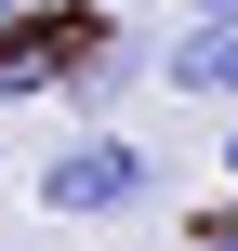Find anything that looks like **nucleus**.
<instances>
[{
  "label": "nucleus",
  "instance_id": "f03ea898",
  "mask_svg": "<svg viewBox=\"0 0 238 251\" xmlns=\"http://www.w3.org/2000/svg\"><path fill=\"white\" fill-rule=\"evenodd\" d=\"M159 79L199 93V106H238V13H185V40L159 53Z\"/></svg>",
  "mask_w": 238,
  "mask_h": 251
},
{
  "label": "nucleus",
  "instance_id": "423d86ee",
  "mask_svg": "<svg viewBox=\"0 0 238 251\" xmlns=\"http://www.w3.org/2000/svg\"><path fill=\"white\" fill-rule=\"evenodd\" d=\"M26 13H40V0H0V40H13V26H26Z\"/></svg>",
  "mask_w": 238,
  "mask_h": 251
},
{
  "label": "nucleus",
  "instance_id": "f257e3e1",
  "mask_svg": "<svg viewBox=\"0 0 238 251\" xmlns=\"http://www.w3.org/2000/svg\"><path fill=\"white\" fill-rule=\"evenodd\" d=\"M159 199V159L119 132V119H93V132H66L53 159H40V212L53 225H119V212H146Z\"/></svg>",
  "mask_w": 238,
  "mask_h": 251
},
{
  "label": "nucleus",
  "instance_id": "9b49d317",
  "mask_svg": "<svg viewBox=\"0 0 238 251\" xmlns=\"http://www.w3.org/2000/svg\"><path fill=\"white\" fill-rule=\"evenodd\" d=\"M106 13H119V0H106Z\"/></svg>",
  "mask_w": 238,
  "mask_h": 251
},
{
  "label": "nucleus",
  "instance_id": "6e6552de",
  "mask_svg": "<svg viewBox=\"0 0 238 251\" xmlns=\"http://www.w3.org/2000/svg\"><path fill=\"white\" fill-rule=\"evenodd\" d=\"M185 13H238V0H185Z\"/></svg>",
  "mask_w": 238,
  "mask_h": 251
},
{
  "label": "nucleus",
  "instance_id": "1a4fd4ad",
  "mask_svg": "<svg viewBox=\"0 0 238 251\" xmlns=\"http://www.w3.org/2000/svg\"><path fill=\"white\" fill-rule=\"evenodd\" d=\"M0 172H13V132H0Z\"/></svg>",
  "mask_w": 238,
  "mask_h": 251
},
{
  "label": "nucleus",
  "instance_id": "9d476101",
  "mask_svg": "<svg viewBox=\"0 0 238 251\" xmlns=\"http://www.w3.org/2000/svg\"><path fill=\"white\" fill-rule=\"evenodd\" d=\"M0 251H40V238H0Z\"/></svg>",
  "mask_w": 238,
  "mask_h": 251
},
{
  "label": "nucleus",
  "instance_id": "7ed1b4c3",
  "mask_svg": "<svg viewBox=\"0 0 238 251\" xmlns=\"http://www.w3.org/2000/svg\"><path fill=\"white\" fill-rule=\"evenodd\" d=\"M159 53H172V40H132V26H119V40H93V53H79V79H66V106H106V93H132Z\"/></svg>",
  "mask_w": 238,
  "mask_h": 251
},
{
  "label": "nucleus",
  "instance_id": "0eeeda50",
  "mask_svg": "<svg viewBox=\"0 0 238 251\" xmlns=\"http://www.w3.org/2000/svg\"><path fill=\"white\" fill-rule=\"evenodd\" d=\"M225 185H238V106H225Z\"/></svg>",
  "mask_w": 238,
  "mask_h": 251
},
{
  "label": "nucleus",
  "instance_id": "20e7f679",
  "mask_svg": "<svg viewBox=\"0 0 238 251\" xmlns=\"http://www.w3.org/2000/svg\"><path fill=\"white\" fill-rule=\"evenodd\" d=\"M53 79H79V66H66V40H53V13H26V26L0 40V106H13V93H53Z\"/></svg>",
  "mask_w": 238,
  "mask_h": 251
},
{
  "label": "nucleus",
  "instance_id": "39448f33",
  "mask_svg": "<svg viewBox=\"0 0 238 251\" xmlns=\"http://www.w3.org/2000/svg\"><path fill=\"white\" fill-rule=\"evenodd\" d=\"M185 251H238V199H212V212L185 225Z\"/></svg>",
  "mask_w": 238,
  "mask_h": 251
}]
</instances>
